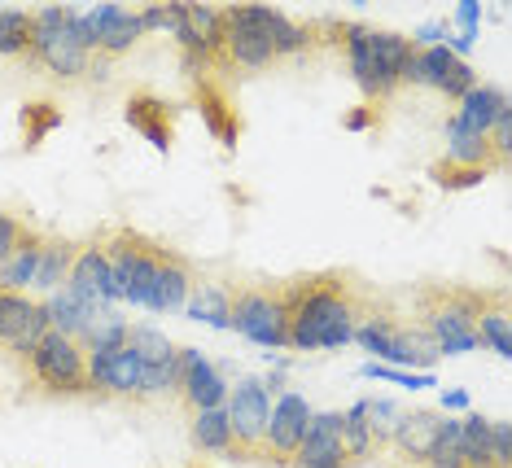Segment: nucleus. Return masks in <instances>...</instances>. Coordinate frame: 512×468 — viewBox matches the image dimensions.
I'll list each match as a JSON object with an SVG mask.
<instances>
[{"instance_id":"nucleus-1","label":"nucleus","mask_w":512,"mask_h":468,"mask_svg":"<svg viewBox=\"0 0 512 468\" xmlns=\"http://www.w3.org/2000/svg\"><path fill=\"white\" fill-rule=\"evenodd\" d=\"M285 311H289V346L294 350H342L351 346L355 324L364 315L368 289L351 272H311L285 280Z\"/></svg>"},{"instance_id":"nucleus-2","label":"nucleus","mask_w":512,"mask_h":468,"mask_svg":"<svg viewBox=\"0 0 512 468\" xmlns=\"http://www.w3.org/2000/svg\"><path fill=\"white\" fill-rule=\"evenodd\" d=\"M491 294L495 289L473 285H425L412 298V311L425 337L438 346V355H469L477 350V320H482Z\"/></svg>"},{"instance_id":"nucleus-3","label":"nucleus","mask_w":512,"mask_h":468,"mask_svg":"<svg viewBox=\"0 0 512 468\" xmlns=\"http://www.w3.org/2000/svg\"><path fill=\"white\" fill-rule=\"evenodd\" d=\"M351 342H359L368 355H377V364L407 368V372H429L442 359L438 346L425 337L421 324L399 315L381 294L368 298V307H364V315H359Z\"/></svg>"},{"instance_id":"nucleus-4","label":"nucleus","mask_w":512,"mask_h":468,"mask_svg":"<svg viewBox=\"0 0 512 468\" xmlns=\"http://www.w3.org/2000/svg\"><path fill=\"white\" fill-rule=\"evenodd\" d=\"M228 329H237L254 346L285 350L289 346L285 289L263 285V280H232V289H228Z\"/></svg>"},{"instance_id":"nucleus-5","label":"nucleus","mask_w":512,"mask_h":468,"mask_svg":"<svg viewBox=\"0 0 512 468\" xmlns=\"http://www.w3.org/2000/svg\"><path fill=\"white\" fill-rule=\"evenodd\" d=\"M106 259L114 267V285H119V294L132 302V307H149V294H154V276H158V263L162 254H167V245L145 237V232L136 228H110L106 237Z\"/></svg>"},{"instance_id":"nucleus-6","label":"nucleus","mask_w":512,"mask_h":468,"mask_svg":"<svg viewBox=\"0 0 512 468\" xmlns=\"http://www.w3.org/2000/svg\"><path fill=\"white\" fill-rule=\"evenodd\" d=\"M75 9L49 5L36 14V44H31V66H44L53 79L75 84L92 70V53L79 44L75 35Z\"/></svg>"},{"instance_id":"nucleus-7","label":"nucleus","mask_w":512,"mask_h":468,"mask_svg":"<svg viewBox=\"0 0 512 468\" xmlns=\"http://www.w3.org/2000/svg\"><path fill=\"white\" fill-rule=\"evenodd\" d=\"M272 5H232L219 9V70H267L276 66L272 35H267Z\"/></svg>"},{"instance_id":"nucleus-8","label":"nucleus","mask_w":512,"mask_h":468,"mask_svg":"<svg viewBox=\"0 0 512 468\" xmlns=\"http://www.w3.org/2000/svg\"><path fill=\"white\" fill-rule=\"evenodd\" d=\"M27 372L36 381V390L57 394V399H79L88 394V350L75 337L44 333L40 346L27 355Z\"/></svg>"},{"instance_id":"nucleus-9","label":"nucleus","mask_w":512,"mask_h":468,"mask_svg":"<svg viewBox=\"0 0 512 468\" xmlns=\"http://www.w3.org/2000/svg\"><path fill=\"white\" fill-rule=\"evenodd\" d=\"M224 412H228V429H232V460H259L263 455V434H267V390L263 381L254 377H241L237 385H228V399H224Z\"/></svg>"},{"instance_id":"nucleus-10","label":"nucleus","mask_w":512,"mask_h":468,"mask_svg":"<svg viewBox=\"0 0 512 468\" xmlns=\"http://www.w3.org/2000/svg\"><path fill=\"white\" fill-rule=\"evenodd\" d=\"M88 394L97 399H123V403H145V364L132 346L114 350H88Z\"/></svg>"},{"instance_id":"nucleus-11","label":"nucleus","mask_w":512,"mask_h":468,"mask_svg":"<svg viewBox=\"0 0 512 468\" xmlns=\"http://www.w3.org/2000/svg\"><path fill=\"white\" fill-rule=\"evenodd\" d=\"M311 407L302 399L298 390H281V399L272 403V412H267V434H263V464H289L294 460V451L302 447V438H307V425H311Z\"/></svg>"},{"instance_id":"nucleus-12","label":"nucleus","mask_w":512,"mask_h":468,"mask_svg":"<svg viewBox=\"0 0 512 468\" xmlns=\"http://www.w3.org/2000/svg\"><path fill=\"white\" fill-rule=\"evenodd\" d=\"M412 40L399 31H368V105H386L394 92H403V62Z\"/></svg>"},{"instance_id":"nucleus-13","label":"nucleus","mask_w":512,"mask_h":468,"mask_svg":"<svg viewBox=\"0 0 512 468\" xmlns=\"http://www.w3.org/2000/svg\"><path fill=\"white\" fill-rule=\"evenodd\" d=\"M228 399V381L202 350H189L180 346V390H176V403L184 407V416H197V412H211V407H224Z\"/></svg>"},{"instance_id":"nucleus-14","label":"nucleus","mask_w":512,"mask_h":468,"mask_svg":"<svg viewBox=\"0 0 512 468\" xmlns=\"http://www.w3.org/2000/svg\"><path fill=\"white\" fill-rule=\"evenodd\" d=\"M49 333V315L44 302L27 298V294H5L0 289V350H14L27 359L40 346V337Z\"/></svg>"},{"instance_id":"nucleus-15","label":"nucleus","mask_w":512,"mask_h":468,"mask_svg":"<svg viewBox=\"0 0 512 468\" xmlns=\"http://www.w3.org/2000/svg\"><path fill=\"white\" fill-rule=\"evenodd\" d=\"M477 84V70L456 57L447 44H434V49H416V88H434L438 97H447L456 105L464 92Z\"/></svg>"},{"instance_id":"nucleus-16","label":"nucleus","mask_w":512,"mask_h":468,"mask_svg":"<svg viewBox=\"0 0 512 468\" xmlns=\"http://www.w3.org/2000/svg\"><path fill=\"white\" fill-rule=\"evenodd\" d=\"M66 289H71L75 298L92 302V307H114V302L123 298L119 285H114V267L106 259V245H101V237H92L88 245H79Z\"/></svg>"},{"instance_id":"nucleus-17","label":"nucleus","mask_w":512,"mask_h":468,"mask_svg":"<svg viewBox=\"0 0 512 468\" xmlns=\"http://www.w3.org/2000/svg\"><path fill=\"white\" fill-rule=\"evenodd\" d=\"M84 18V27L92 35V57H123L127 49H132L136 40H141V14L136 9H123V5H97L92 14H79Z\"/></svg>"},{"instance_id":"nucleus-18","label":"nucleus","mask_w":512,"mask_h":468,"mask_svg":"<svg viewBox=\"0 0 512 468\" xmlns=\"http://www.w3.org/2000/svg\"><path fill=\"white\" fill-rule=\"evenodd\" d=\"M438 429H442V412H434V407H412V412H399L386 451L399 455L403 468H425L429 451H434V442H438Z\"/></svg>"},{"instance_id":"nucleus-19","label":"nucleus","mask_w":512,"mask_h":468,"mask_svg":"<svg viewBox=\"0 0 512 468\" xmlns=\"http://www.w3.org/2000/svg\"><path fill=\"white\" fill-rule=\"evenodd\" d=\"M123 114L132 123V132H141L158 154H171V145H176V105L167 97H158V92H132Z\"/></svg>"},{"instance_id":"nucleus-20","label":"nucleus","mask_w":512,"mask_h":468,"mask_svg":"<svg viewBox=\"0 0 512 468\" xmlns=\"http://www.w3.org/2000/svg\"><path fill=\"white\" fill-rule=\"evenodd\" d=\"M337 425H342V412H316L307 425V438L294 451V460L285 468H355L342 451V438H337Z\"/></svg>"},{"instance_id":"nucleus-21","label":"nucleus","mask_w":512,"mask_h":468,"mask_svg":"<svg viewBox=\"0 0 512 468\" xmlns=\"http://www.w3.org/2000/svg\"><path fill=\"white\" fill-rule=\"evenodd\" d=\"M508 105V92L495 88V84H473L464 97L456 101V114L447 119V132H469V136H486L495 127V119Z\"/></svg>"},{"instance_id":"nucleus-22","label":"nucleus","mask_w":512,"mask_h":468,"mask_svg":"<svg viewBox=\"0 0 512 468\" xmlns=\"http://www.w3.org/2000/svg\"><path fill=\"white\" fill-rule=\"evenodd\" d=\"M193 263L184 259L180 250H167L158 263V276H154V294H149V311L158 315H171V311H184L189 302V289H193Z\"/></svg>"},{"instance_id":"nucleus-23","label":"nucleus","mask_w":512,"mask_h":468,"mask_svg":"<svg viewBox=\"0 0 512 468\" xmlns=\"http://www.w3.org/2000/svg\"><path fill=\"white\" fill-rule=\"evenodd\" d=\"M193 105L202 110V119H206V127H211V136L224 140V149H237V140H241V114L232 110L228 92L219 88L215 79H197V84H193Z\"/></svg>"},{"instance_id":"nucleus-24","label":"nucleus","mask_w":512,"mask_h":468,"mask_svg":"<svg viewBox=\"0 0 512 468\" xmlns=\"http://www.w3.org/2000/svg\"><path fill=\"white\" fill-rule=\"evenodd\" d=\"M106 311H110V307H92V302L75 298L71 289H57V294H49V302H44L49 329H53V333H62V337H75V342H79V337H84Z\"/></svg>"},{"instance_id":"nucleus-25","label":"nucleus","mask_w":512,"mask_h":468,"mask_svg":"<svg viewBox=\"0 0 512 468\" xmlns=\"http://www.w3.org/2000/svg\"><path fill=\"white\" fill-rule=\"evenodd\" d=\"M44 237H49V232H40V228L27 224V232H22V241H18V250L9 254L5 263H0V289H5V294H27V285H36V267H40Z\"/></svg>"},{"instance_id":"nucleus-26","label":"nucleus","mask_w":512,"mask_h":468,"mask_svg":"<svg viewBox=\"0 0 512 468\" xmlns=\"http://www.w3.org/2000/svg\"><path fill=\"white\" fill-rule=\"evenodd\" d=\"M228 289H232V280H215V276L193 280L184 311H189L193 320H206L211 329H228Z\"/></svg>"},{"instance_id":"nucleus-27","label":"nucleus","mask_w":512,"mask_h":468,"mask_svg":"<svg viewBox=\"0 0 512 468\" xmlns=\"http://www.w3.org/2000/svg\"><path fill=\"white\" fill-rule=\"evenodd\" d=\"M75 254H79V245L71 237H44L40 267H36V289H44V294H57V289H66V280H71V267H75Z\"/></svg>"},{"instance_id":"nucleus-28","label":"nucleus","mask_w":512,"mask_h":468,"mask_svg":"<svg viewBox=\"0 0 512 468\" xmlns=\"http://www.w3.org/2000/svg\"><path fill=\"white\" fill-rule=\"evenodd\" d=\"M31 44H36V14L27 9H0V57L31 66Z\"/></svg>"},{"instance_id":"nucleus-29","label":"nucleus","mask_w":512,"mask_h":468,"mask_svg":"<svg viewBox=\"0 0 512 468\" xmlns=\"http://www.w3.org/2000/svg\"><path fill=\"white\" fill-rule=\"evenodd\" d=\"M337 438H342V451H346V460H351L355 468H359V464H368V460H381V455H377V442H372V429H368L364 403H355L351 412H342Z\"/></svg>"},{"instance_id":"nucleus-30","label":"nucleus","mask_w":512,"mask_h":468,"mask_svg":"<svg viewBox=\"0 0 512 468\" xmlns=\"http://www.w3.org/2000/svg\"><path fill=\"white\" fill-rule=\"evenodd\" d=\"M508 329H512V320H508V298L495 289L491 302H486V311H482V320H477V346H486L491 355L508 359V355H512Z\"/></svg>"},{"instance_id":"nucleus-31","label":"nucleus","mask_w":512,"mask_h":468,"mask_svg":"<svg viewBox=\"0 0 512 468\" xmlns=\"http://www.w3.org/2000/svg\"><path fill=\"white\" fill-rule=\"evenodd\" d=\"M447 167H477V171H499L504 162L495 158L491 140L486 136H469V132H447Z\"/></svg>"},{"instance_id":"nucleus-32","label":"nucleus","mask_w":512,"mask_h":468,"mask_svg":"<svg viewBox=\"0 0 512 468\" xmlns=\"http://www.w3.org/2000/svg\"><path fill=\"white\" fill-rule=\"evenodd\" d=\"M189 438L202 455H228L232 451V429H228V412L211 407V412H197L189 420Z\"/></svg>"},{"instance_id":"nucleus-33","label":"nucleus","mask_w":512,"mask_h":468,"mask_svg":"<svg viewBox=\"0 0 512 468\" xmlns=\"http://www.w3.org/2000/svg\"><path fill=\"white\" fill-rule=\"evenodd\" d=\"M464 429V468H508L495 460V442H491V420L482 412H469L460 420Z\"/></svg>"},{"instance_id":"nucleus-34","label":"nucleus","mask_w":512,"mask_h":468,"mask_svg":"<svg viewBox=\"0 0 512 468\" xmlns=\"http://www.w3.org/2000/svg\"><path fill=\"white\" fill-rule=\"evenodd\" d=\"M425 468H464V429H460V416H442L438 442H434V451H429Z\"/></svg>"},{"instance_id":"nucleus-35","label":"nucleus","mask_w":512,"mask_h":468,"mask_svg":"<svg viewBox=\"0 0 512 468\" xmlns=\"http://www.w3.org/2000/svg\"><path fill=\"white\" fill-rule=\"evenodd\" d=\"M57 123H62V110H57L53 101H31V105H22V140H27V145H40V140L49 136Z\"/></svg>"},{"instance_id":"nucleus-36","label":"nucleus","mask_w":512,"mask_h":468,"mask_svg":"<svg viewBox=\"0 0 512 468\" xmlns=\"http://www.w3.org/2000/svg\"><path fill=\"white\" fill-rule=\"evenodd\" d=\"M364 412H368V429H372V442H377V455H386L394 420H399V407L390 399H364Z\"/></svg>"},{"instance_id":"nucleus-37","label":"nucleus","mask_w":512,"mask_h":468,"mask_svg":"<svg viewBox=\"0 0 512 468\" xmlns=\"http://www.w3.org/2000/svg\"><path fill=\"white\" fill-rule=\"evenodd\" d=\"M359 377L368 381H394V385H407V390H434V372H407V368H390V364H364Z\"/></svg>"},{"instance_id":"nucleus-38","label":"nucleus","mask_w":512,"mask_h":468,"mask_svg":"<svg viewBox=\"0 0 512 468\" xmlns=\"http://www.w3.org/2000/svg\"><path fill=\"white\" fill-rule=\"evenodd\" d=\"M486 175H491V171H477V167H447V162H434V167H429V180H434L438 189H447V193L473 189V184H486Z\"/></svg>"},{"instance_id":"nucleus-39","label":"nucleus","mask_w":512,"mask_h":468,"mask_svg":"<svg viewBox=\"0 0 512 468\" xmlns=\"http://www.w3.org/2000/svg\"><path fill=\"white\" fill-rule=\"evenodd\" d=\"M136 14H141V31H176L184 18V0H176V5H145Z\"/></svg>"},{"instance_id":"nucleus-40","label":"nucleus","mask_w":512,"mask_h":468,"mask_svg":"<svg viewBox=\"0 0 512 468\" xmlns=\"http://www.w3.org/2000/svg\"><path fill=\"white\" fill-rule=\"evenodd\" d=\"M22 232H27V219H18V215H9V210H0V263H5L9 254L18 250Z\"/></svg>"},{"instance_id":"nucleus-41","label":"nucleus","mask_w":512,"mask_h":468,"mask_svg":"<svg viewBox=\"0 0 512 468\" xmlns=\"http://www.w3.org/2000/svg\"><path fill=\"white\" fill-rule=\"evenodd\" d=\"M372 123H381V110H377V105H368V101L355 105V110L342 119L346 132H364V127H372Z\"/></svg>"},{"instance_id":"nucleus-42","label":"nucleus","mask_w":512,"mask_h":468,"mask_svg":"<svg viewBox=\"0 0 512 468\" xmlns=\"http://www.w3.org/2000/svg\"><path fill=\"white\" fill-rule=\"evenodd\" d=\"M464 407H469V390H442V416L464 412Z\"/></svg>"}]
</instances>
